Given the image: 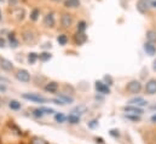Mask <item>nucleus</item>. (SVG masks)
<instances>
[{
	"instance_id": "obj_1",
	"label": "nucleus",
	"mask_w": 156,
	"mask_h": 144,
	"mask_svg": "<svg viewBox=\"0 0 156 144\" xmlns=\"http://www.w3.org/2000/svg\"><path fill=\"white\" fill-rule=\"evenodd\" d=\"M143 90V85L139 80H131L127 85H126V91L129 95H137L140 93V91Z\"/></svg>"
},
{
	"instance_id": "obj_2",
	"label": "nucleus",
	"mask_w": 156,
	"mask_h": 144,
	"mask_svg": "<svg viewBox=\"0 0 156 144\" xmlns=\"http://www.w3.org/2000/svg\"><path fill=\"white\" fill-rule=\"evenodd\" d=\"M22 97L27 101H30V102H34V103H46L48 102V99H46L45 97L40 96L38 93H23Z\"/></svg>"
},
{
	"instance_id": "obj_3",
	"label": "nucleus",
	"mask_w": 156,
	"mask_h": 144,
	"mask_svg": "<svg viewBox=\"0 0 156 144\" xmlns=\"http://www.w3.org/2000/svg\"><path fill=\"white\" fill-rule=\"evenodd\" d=\"M151 9L150 6V0H138L137 2V10L140 12V13H148L149 10Z\"/></svg>"
},
{
	"instance_id": "obj_4",
	"label": "nucleus",
	"mask_w": 156,
	"mask_h": 144,
	"mask_svg": "<svg viewBox=\"0 0 156 144\" xmlns=\"http://www.w3.org/2000/svg\"><path fill=\"white\" fill-rule=\"evenodd\" d=\"M144 90H145V93L149 95V96L155 95L156 93V79H150V80H148L147 84H145Z\"/></svg>"
},
{
	"instance_id": "obj_5",
	"label": "nucleus",
	"mask_w": 156,
	"mask_h": 144,
	"mask_svg": "<svg viewBox=\"0 0 156 144\" xmlns=\"http://www.w3.org/2000/svg\"><path fill=\"white\" fill-rule=\"evenodd\" d=\"M73 16L70 13H63L62 15V18H61V24L63 28H70L73 26Z\"/></svg>"
},
{
	"instance_id": "obj_6",
	"label": "nucleus",
	"mask_w": 156,
	"mask_h": 144,
	"mask_svg": "<svg viewBox=\"0 0 156 144\" xmlns=\"http://www.w3.org/2000/svg\"><path fill=\"white\" fill-rule=\"evenodd\" d=\"M16 79L21 82H29L30 81V74L26 69H21L16 73Z\"/></svg>"
},
{
	"instance_id": "obj_7",
	"label": "nucleus",
	"mask_w": 156,
	"mask_h": 144,
	"mask_svg": "<svg viewBox=\"0 0 156 144\" xmlns=\"http://www.w3.org/2000/svg\"><path fill=\"white\" fill-rule=\"evenodd\" d=\"M94 86H96V90L98 91V93H102V95H109L110 93L109 85H107L103 81H96V85Z\"/></svg>"
},
{
	"instance_id": "obj_8",
	"label": "nucleus",
	"mask_w": 156,
	"mask_h": 144,
	"mask_svg": "<svg viewBox=\"0 0 156 144\" xmlns=\"http://www.w3.org/2000/svg\"><path fill=\"white\" fill-rule=\"evenodd\" d=\"M22 38H23V40L27 42V44H34L35 42V34H34V32L33 31H30V29H27V31H24L23 32V34H22Z\"/></svg>"
},
{
	"instance_id": "obj_9",
	"label": "nucleus",
	"mask_w": 156,
	"mask_h": 144,
	"mask_svg": "<svg viewBox=\"0 0 156 144\" xmlns=\"http://www.w3.org/2000/svg\"><path fill=\"white\" fill-rule=\"evenodd\" d=\"M0 68L5 72H12L15 69V66L12 64L11 61H9L6 58H0Z\"/></svg>"
},
{
	"instance_id": "obj_10",
	"label": "nucleus",
	"mask_w": 156,
	"mask_h": 144,
	"mask_svg": "<svg viewBox=\"0 0 156 144\" xmlns=\"http://www.w3.org/2000/svg\"><path fill=\"white\" fill-rule=\"evenodd\" d=\"M123 110L128 114H137V115H142L144 113L143 108L140 107H137V106H132V104H128L126 107H123Z\"/></svg>"
},
{
	"instance_id": "obj_11",
	"label": "nucleus",
	"mask_w": 156,
	"mask_h": 144,
	"mask_svg": "<svg viewBox=\"0 0 156 144\" xmlns=\"http://www.w3.org/2000/svg\"><path fill=\"white\" fill-rule=\"evenodd\" d=\"M128 104H132V106H137V107L143 108V107L148 106V102H147L144 98H142V97H136V98L129 99V101H128Z\"/></svg>"
},
{
	"instance_id": "obj_12",
	"label": "nucleus",
	"mask_w": 156,
	"mask_h": 144,
	"mask_svg": "<svg viewBox=\"0 0 156 144\" xmlns=\"http://www.w3.org/2000/svg\"><path fill=\"white\" fill-rule=\"evenodd\" d=\"M144 51H145V53L149 55V56H155L156 55L155 44H153V42H150V41H147V42L144 44Z\"/></svg>"
},
{
	"instance_id": "obj_13",
	"label": "nucleus",
	"mask_w": 156,
	"mask_h": 144,
	"mask_svg": "<svg viewBox=\"0 0 156 144\" xmlns=\"http://www.w3.org/2000/svg\"><path fill=\"white\" fill-rule=\"evenodd\" d=\"M58 82H56V81H50L48 84H46V86H45V91L46 92H50V93H56L57 91H58Z\"/></svg>"
},
{
	"instance_id": "obj_14",
	"label": "nucleus",
	"mask_w": 156,
	"mask_h": 144,
	"mask_svg": "<svg viewBox=\"0 0 156 144\" xmlns=\"http://www.w3.org/2000/svg\"><path fill=\"white\" fill-rule=\"evenodd\" d=\"M44 26L47 28H52L55 27V17L52 13H47L44 18Z\"/></svg>"
},
{
	"instance_id": "obj_15",
	"label": "nucleus",
	"mask_w": 156,
	"mask_h": 144,
	"mask_svg": "<svg viewBox=\"0 0 156 144\" xmlns=\"http://www.w3.org/2000/svg\"><path fill=\"white\" fill-rule=\"evenodd\" d=\"M87 110H88V108L86 107V106H83V104H79V106H76L75 108H73V110H72V113L73 114H75V115H82V114H85V113H87Z\"/></svg>"
},
{
	"instance_id": "obj_16",
	"label": "nucleus",
	"mask_w": 156,
	"mask_h": 144,
	"mask_svg": "<svg viewBox=\"0 0 156 144\" xmlns=\"http://www.w3.org/2000/svg\"><path fill=\"white\" fill-rule=\"evenodd\" d=\"M87 41V35L85 34V32H78V34L75 35V42L78 45H82Z\"/></svg>"
},
{
	"instance_id": "obj_17",
	"label": "nucleus",
	"mask_w": 156,
	"mask_h": 144,
	"mask_svg": "<svg viewBox=\"0 0 156 144\" xmlns=\"http://www.w3.org/2000/svg\"><path fill=\"white\" fill-rule=\"evenodd\" d=\"M147 41H150V42H153V44H156V31L155 29H149L148 32H147Z\"/></svg>"
},
{
	"instance_id": "obj_18",
	"label": "nucleus",
	"mask_w": 156,
	"mask_h": 144,
	"mask_svg": "<svg viewBox=\"0 0 156 144\" xmlns=\"http://www.w3.org/2000/svg\"><path fill=\"white\" fill-rule=\"evenodd\" d=\"M66 7H70V9H75L80 6V0H66L64 1Z\"/></svg>"
},
{
	"instance_id": "obj_19",
	"label": "nucleus",
	"mask_w": 156,
	"mask_h": 144,
	"mask_svg": "<svg viewBox=\"0 0 156 144\" xmlns=\"http://www.w3.org/2000/svg\"><path fill=\"white\" fill-rule=\"evenodd\" d=\"M67 120L69 121V124L76 125V124L80 122V116H79V115H75V114H70V115L67 117Z\"/></svg>"
},
{
	"instance_id": "obj_20",
	"label": "nucleus",
	"mask_w": 156,
	"mask_h": 144,
	"mask_svg": "<svg viewBox=\"0 0 156 144\" xmlns=\"http://www.w3.org/2000/svg\"><path fill=\"white\" fill-rule=\"evenodd\" d=\"M58 98H59V99H62L64 103H69V104L74 102V98H73V97L67 96L66 93H58Z\"/></svg>"
},
{
	"instance_id": "obj_21",
	"label": "nucleus",
	"mask_w": 156,
	"mask_h": 144,
	"mask_svg": "<svg viewBox=\"0 0 156 144\" xmlns=\"http://www.w3.org/2000/svg\"><path fill=\"white\" fill-rule=\"evenodd\" d=\"M125 117L127 119V120H131V121H133V122H138V121H140V115H137V114H126L125 115Z\"/></svg>"
},
{
	"instance_id": "obj_22",
	"label": "nucleus",
	"mask_w": 156,
	"mask_h": 144,
	"mask_svg": "<svg viewBox=\"0 0 156 144\" xmlns=\"http://www.w3.org/2000/svg\"><path fill=\"white\" fill-rule=\"evenodd\" d=\"M9 107L12 109V110H18V109H21V103L18 102V101H16V99H11L10 102H9Z\"/></svg>"
},
{
	"instance_id": "obj_23",
	"label": "nucleus",
	"mask_w": 156,
	"mask_h": 144,
	"mask_svg": "<svg viewBox=\"0 0 156 144\" xmlns=\"http://www.w3.org/2000/svg\"><path fill=\"white\" fill-rule=\"evenodd\" d=\"M55 120H56L57 122H59V124H63V122L67 120V116H66L63 113H56V115H55Z\"/></svg>"
},
{
	"instance_id": "obj_24",
	"label": "nucleus",
	"mask_w": 156,
	"mask_h": 144,
	"mask_svg": "<svg viewBox=\"0 0 156 144\" xmlns=\"http://www.w3.org/2000/svg\"><path fill=\"white\" fill-rule=\"evenodd\" d=\"M52 58V55L50 52H42L39 55V59L42 62H46V61H50Z\"/></svg>"
},
{
	"instance_id": "obj_25",
	"label": "nucleus",
	"mask_w": 156,
	"mask_h": 144,
	"mask_svg": "<svg viewBox=\"0 0 156 144\" xmlns=\"http://www.w3.org/2000/svg\"><path fill=\"white\" fill-rule=\"evenodd\" d=\"M9 40H10V46H11V47H13V49L18 47V41L16 40V38H15V34H13V33L9 35Z\"/></svg>"
},
{
	"instance_id": "obj_26",
	"label": "nucleus",
	"mask_w": 156,
	"mask_h": 144,
	"mask_svg": "<svg viewBox=\"0 0 156 144\" xmlns=\"http://www.w3.org/2000/svg\"><path fill=\"white\" fill-rule=\"evenodd\" d=\"M38 58H39V56H38L35 52H30V53L28 55V62H29L30 64H34Z\"/></svg>"
},
{
	"instance_id": "obj_27",
	"label": "nucleus",
	"mask_w": 156,
	"mask_h": 144,
	"mask_svg": "<svg viewBox=\"0 0 156 144\" xmlns=\"http://www.w3.org/2000/svg\"><path fill=\"white\" fill-rule=\"evenodd\" d=\"M57 41H58L59 45L64 46V45H67V42H68V36L66 35V34H62V35H59L57 38Z\"/></svg>"
},
{
	"instance_id": "obj_28",
	"label": "nucleus",
	"mask_w": 156,
	"mask_h": 144,
	"mask_svg": "<svg viewBox=\"0 0 156 144\" xmlns=\"http://www.w3.org/2000/svg\"><path fill=\"white\" fill-rule=\"evenodd\" d=\"M30 144H48L44 138H40V137H33L30 139Z\"/></svg>"
},
{
	"instance_id": "obj_29",
	"label": "nucleus",
	"mask_w": 156,
	"mask_h": 144,
	"mask_svg": "<svg viewBox=\"0 0 156 144\" xmlns=\"http://www.w3.org/2000/svg\"><path fill=\"white\" fill-rule=\"evenodd\" d=\"M39 15H40V11L38 9H34L33 11H32V13H30V20L32 21H37L38 18H39Z\"/></svg>"
},
{
	"instance_id": "obj_30",
	"label": "nucleus",
	"mask_w": 156,
	"mask_h": 144,
	"mask_svg": "<svg viewBox=\"0 0 156 144\" xmlns=\"http://www.w3.org/2000/svg\"><path fill=\"white\" fill-rule=\"evenodd\" d=\"M87 28V23L85 21H80L78 23V32H85Z\"/></svg>"
},
{
	"instance_id": "obj_31",
	"label": "nucleus",
	"mask_w": 156,
	"mask_h": 144,
	"mask_svg": "<svg viewBox=\"0 0 156 144\" xmlns=\"http://www.w3.org/2000/svg\"><path fill=\"white\" fill-rule=\"evenodd\" d=\"M109 135H110L112 137H114V138H119V137H120V131L116 130V128H113V130L109 131Z\"/></svg>"
},
{
	"instance_id": "obj_32",
	"label": "nucleus",
	"mask_w": 156,
	"mask_h": 144,
	"mask_svg": "<svg viewBox=\"0 0 156 144\" xmlns=\"http://www.w3.org/2000/svg\"><path fill=\"white\" fill-rule=\"evenodd\" d=\"M87 126H88L90 128H96V127H98V120H91V121L87 124Z\"/></svg>"
},
{
	"instance_id": "obj_33",
	"label": "nucleus",
	"mask_w": 156,
	"mask_h": 144,
	"mask_svg": "<svg viewBox=\"0 0 156 144\" xmlns=\"http://www.w3.org/2000/svg\"><path fill=\"white\" fill-rule=\"evenodd\" d=\"M33 115L35 116V117H42L44 116V111L41 110V109H35L34 111H33Z\"/></svg>"
},
{
	"instance_id": "obj_34",
	"label": "nucleus",
	"mask_w": 156,
	"mask_h": 144,
	"mask_svg": "<svg viewBox=\"0 0 156 144\" xmlns=\"http://www.w3.org/2000/svg\"><path fill=\"white\" fill-rule=\"evenodd\" d=\"M104 82H105L107 85H109V86L113 85V77H112L110 75H105V76H104Z\"/></svg>"
},
{
	"instance_id": "obj_35",
	"label": "nucleus",
	"mask_w": 156,
	"mask_h": 144,
	"mask_svg": "<svg viewBox=\"0 0 156 144\" xmlns=\"http://www.w3.org/2000/svg\"><path fill=\"white\" fill-rule=\"evenodd\" d=\"M51 102L52 103H55V104H57V106H63V104H66L62 99H59V98H55V99H51Z\"/></svg>"
},
{
	"instance_id": "obj_36",
	"label": "nucleus",
	"mask_w": 156,
	"mask_h": 144,
	"mask_svg": "<svg viewBox=\"0 0 156 144\" xmlns=\"http://www.w3.org/2000/svg\"><path fill=\"white\" fill-rule=\"evenodd\" d=\"M41 110L44 111V114H52V113H55V110L52 108H45V107H41Z\"/></svg>"
},
{
	"instance_id": "obj_37",
	"label": "nucleus",
	"mask_w": 156,
	"mask_h": 144,
	"mask_svg": "<svg viewBox=\"0 0 156 144\" xmlns=\"http://www.w3.org/2000/svg\"><path fill=\"white\" fill-rule=\"evenodd\" d=\"M150 6L153 9H156V0H150Z\"/></svg>"
},
{
	"instance_id": "obj_38",
	"label": "nucleus",
	"mask_w": 156,
	"mask_h": 144,
	"mask_svg": "<svg viewBox=\"0 0 156 144\" xmlns=\"http://www.w3.org/2000/svg\"><path fill=\"white\" fill-rule=\"evenodd\" d=\"M0 81H1V82H9V79H7V77H4V76L0 75Z\"/></svg>"
},
{
	"instance_id": "obj_39",
	"label": "nucleus",
	"mask_w": 156,
	"mask_h": 144,
	"mask_svg": "<svg viewBox=\"0 0 156 144\" xmlns=\"http://www.w3.org/2000/svg\"><path fill=\"white\" fill-rule=\"evenodd\" d=\"M96 141H97V143H99V144H104V141H103L102 138H98V137H97V138H96Z\"/></svg>"
},
{
	"instance_id": "obj_40",
	"label": "nucleus",
	"mask_w": 156,
	"mask_h": 144,
	"mask_svg": "<svg viewBox=\"0 0 156 144\" xmlns=\"http://www.w3.org/2000/svg\"><path fill=\"white\" fill-rule=\"evenodd\" d=\"M0 47H5V40L0 39Z\"/></svg>"
},
{
	"instance_id": "obj_41",
	"label": "nucleus",
	"mask_w": 156,
	"mask_h": 144,
	"mask_svg": "<svg viewBox=\"0 0 156 144\" xmlns=\"http://www.w3.org/2000/svg\"><path fill=\"white\" fill-rule=\"evenodd\" d=\"M150 120H151V122H154V124H156V114H154V115L151 116V119H150Z\"/></svg>"
},
{
	"instance_id": "obj_42",
	"label": "nucleus",
	"mask_w": 156,
	"mask_h": 144,
	"mask_svg": "<svg viewBox=\"0 0 156 144\" xmlns=\"http://www.w3.org/2000/svg\"><path fill=\"white\" fill-rule=\"evenodd\" d=\"M153 69H154V70L156 72V59L154 61V62H153Z\"/></svg>"
},
{
	"instance_id": "obj_43",
	"label": "nucleus",
	"mask_w": 156,
	"mask_h": 144,
	"mask_svg": "<svg viewBox=\"0 0 156 144\" xmlns=\"http://www.w3.org/2000/svg\"><path fill=\"white\" fill-rule=\"evenodd\" d=\"M150 110H156V104H153V106H150Z\"/></svg>"
},
{
	"instance_id": "obj_44",
	"label": "nucleus",
	"mask_w": 156,
	"mask_h": 144,
	"mask_svg": "<svg viewBox=\"0 0 156 144\" xmlns=\"http://www.w3.org/2000/svg\"><path fill=\"white\" fill-rule=\"evenodd\" d=\"M0 90H1V91H5V90H6V87H5V86H2V85H0Z\"/></svg>"
},
{
	"instance_id": "obj_45",
	"label": "nucleus",
	"mask_w": 156,
	"mask_h": 144,
	"mask_svg": "<svg viewBox=\"0 0 156 144\" xmlns=\"http://www.w3.org/2000/svg\"><path fill=\"white\" fill-rule=\"evenodd\" d=\"M52 1H56V2H59V1H62V0H52Z\"/></svg>"
},
{
	"instance_id": "obj_46",
	"label": "nucleus",
	"mask_w": 156,
	"mask_h": 144,
	"mask_svg": "<svg viewBox=\"0 0 156 144\" xmlns=\"http://www.w3.org/2000/svg\"><path fill=\"white\" fill-rule=\"evenodd\" d=\"M154 141H155V143H156V133L154 135Z\"/></svg>"
},
{
	"instance_id": "obj_47",
	"label": "nucleus",
	"mask_w": 156,
	"mask_h": 144,
	"mask_svg": "<svg viewBox=\"0 0 156 144\" xmlns=\"http://www.w3.org/2000/svg\"><path fill=\"white\" fill-rule=\"evenodd\" d=\"M0 20H1V12H0Z\"/></svg>"
},
{
	"instance_id": "obj_48",
	"label": "nucleus",
	"mask_w": 156,
	"mask_h": 144,
	"mask_svg": "<svg viewBox=\"0 0 156 144\" xmlns=\"http://www.w3.org/2000/svg\"><path fill=\"white\" fill-rule=\"evenodd\" d=\"M0 142H1V139H0Z\"/></svg>"
}]
</instances>
